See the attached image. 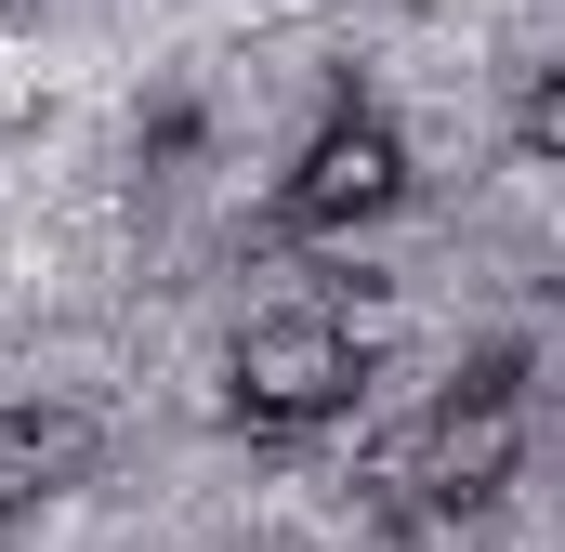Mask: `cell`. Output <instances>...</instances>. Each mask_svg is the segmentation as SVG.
<instances>
[{"mask_svg":"<svg viewBox=\"0 0 565 552\" xmlns=\"http://www.w3.org/2000/svg\"><path fill=\"white\" fill-rule=\"evenodd\" d=\"M395 198H408V145L382 132L369 106H342L329 132L302 145V171H289V211H302L316 237H342V224H382Z\"/></svg>","mask_w":565,"mask_h":552,"instance_id":"3","label":"cell"},{"mask_svg":"<svg viewBox=\"0 0 565 552\" xmlns=\"http://www.w3.org/2000/svg\"><path fill=\"white\" fill-rule=\"evenodd\" d=\"M513 145H526V158H553V145H565V79H526V106H513Z\"/></svg>","mask_w":565,"mask_h":552,"instance_id":"5","label":"cell"},{"mask_svg":"<svg viewBox=\"0 0 565 552\" xmlns=\"http://www.w3.org/2000/svg\"><path fill=\"white\" fill-rule=\"evenodd\" d=\"M66 474H93V421L79 408H0V513L53 500Z\"/></svg>","mask_w":565,"mask_h":552,"instance_id":"4","label":"cell"},{"mask_svg":"<svg viewBox=\"0 0 565 552\" xmlns=\"http://www.w3.org/2000/svg\"><path fill=\"white\" fill-rule=\"evenodd\" d=\"M355 382H369V355H355L342 316H250V329H237V408L277 421V434L355 408Z\"/></svg>","mask_w":565,"mask_h":552,"instance_id":"2","label":"cell"},{"mask_svg":"<svg viewBox=\"0 0 565 552\" xmlns=\"http://www.w3.org/2000/svg\"><path fill=\"white\" fill-rule=\"evenodd\" d=\"M513 460H526V408H513V355H500V369H473V382H460V395H447L382 474L422 487L434 513H487V500L513 487Z\"/></svg>","mask_w":565,"mask_h":552,"instance_id":"1","label":"cell"}]
</instances>
